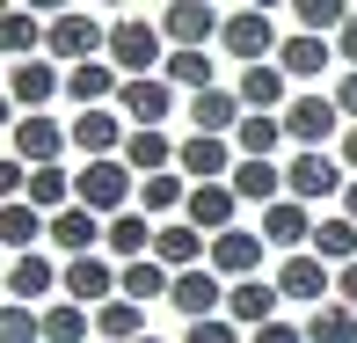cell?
<instances>
[{
    "instance_id": "1",
    "label": "cell",
    "mask_w": 357,
    "mask_h": 343,
    "mask_svg": "<svg viewBox=\"0 0 357 343\" xmlns=\"http://www.w3.org/2000/svg\"><path fill=\"white\" fill-rule=\"evenodd\" d=\"M102 59H109L124 80H146V73L168 66V37H160L153 15H117V22H109V52H102Z\"/></svg>"
},
{
    "instance_id": "2",
    "label": "cell",
    "mask_w": 357,
    "mask_h": 343,
    "mask_svg": "<svg viewBox=\"0 0 357 343\" xmlns=\"http://www.w3.org/2000/svg\"><path fill=\"white\" fill-rule=\"evenodd\" d=\"M73 205H88L95 219H124V212L139 205V175L124 168V161H80V175H73Z\"/></svg>"
},
{
    "instance_id": "3",
    "label": "cell",
    "mask_w": 357,
    "mask_h": 343,
    "mask_svg": "<svg viewBox=\"0 0 357 343\" xmlns=\"http://www.w3.org/2000/svg\"><path fill=\"white\" fill-rule=\"evenodd\" d=\"M102 52H109V22H95V15L66 8V15H52V22H44V59H52L59 73L88 66V59H102Z\"/></svg>"
},
{
    "instance_id": "4",
    "label": "cell",
    "mask_w": 357,
    "mask_h": 343,
    "mask_svg": "<svg viewBox=\"0 0 357 343\" xmlns=\"http://www.w3.org/2000/svg\"><path fill=\"white\" fill-rule=\"evenodd\" d=\"M284 139H291V154H328V139H343V110H335V95L299 88L284 103Z\"/></svg>"
},
{
    "instance_id": "5",
    "label": "cell",
    "mask_w": 357,
    "mask_h": 343,
    "mask_svg": "<svg viewBox=\"0 0 357 343\" xmlns=\"http://www.w3.org/2000/svg\"><path fill=\"white\" fill-rule=\"evenodd\" d=\"M219 44H226V59H241V66H270L278 59V22H270V8H234L219 22Z\"/></svg>"
},
{
    "instance_id": "6",
    "label": "cell",
    "mask_w": 357,
    "mask_h": 343,
    "mask_svg": "<svg viewBox=\"0 0 357 343\" xmlns=\"http://www.w3.org/2000/svg\"><path fill=\"white\" fill-rule=\"evenodd\" d=\"M270 285H278V300H284V307H328V300H335V270L321 263L314 249L284 256V263H278V277H270Z\"/></svg>"
},
{
    "instance_id": "7",
    "label": "cell",
    "mask_w": 357,
    "mask_h": 343,
    "mask_svg": "<svg viewBox=\"0 0 357 343\" xmlns=\"http://www.w3.org/2000/svg\"><path fill=\"white\" fill-rule=\"evenodd\" d=\"M343 183H350V168L335 154H291L284 161V198H299L306 212H314L321 198H343Z\"/></svg>"
},
{
    "instance_id": "8",
    "label": "cell",
    "mask_w": 357,
    "mask_h": 343,
    "mask_svg": "<svg viewBox=\"0 0 357 343\" xmlns=\"http://www.w3.org/2000/svg\"><path fill=\"white\" fill-rule=\"evenodd\" d=\"M66 139H73V154H80V161H124V139H132V124H124L117 110H73Z\"/></svg>"
},
{
    "instance_id": "9",
    "label": "cell",
    "mask_w": 357,
    "mask_h": 343,
    "mask_svg": "<svg viewBox=\"0 0 357 343\" xmlns=\"http://www.w3.org/2000/svg\"><path fill=\"white\" fill-rule=\"evenodd\" d=\"M117 117L132 124V132H160V124L175 117V88L160 73H146V80H124L117 88Z\"/></svg>"
},
{
    "instance_id": "10",
    "label": "cell",
    "mask_w": 357,
    "mask_h": 343,
    "mask_svg": "<svg viewBox=\"0 0 357 343\" xmlns=\"http://www.w3.org/2000/svg\"><path fill=\"white\" fill-rule=\"evenodd\" d=\"M59 292H66L73 307H109L117 300V263L109 256H66V270H59Z\"/></svg>"
},
{
    "instance_id": "11",
    "label": "cell",
    "mask_w": 357,
    "mask_h": 343,
    "mask_svg": "<svg viewBox=\"0 0 357 343\" xmlns=\"http://www.w3.org/2000/svg\"><path fill=\"white\" fill-rule=\"evenodd\" d=\"M153 22H160V37H168V52H204V44L219 37L226 15H219V8H204V0H175V8H160Z\"/></svg>"
},
{
    "instance_id": "12",
    "label": "cell",
    "mask_w": 357,
    "mask_h": 343,
    "mask_svg": "<svg viewBox=\"0 0 357 343\" xmlns=\"http://www.w3.org/2000/svg\"><path fill=\"white\" fill-rule=\"evenodd\" d=\"M15 161H22V168H59V154H66V124L52 117V110H37V117H15Z\"/></svg>"
},
{
    "instance_id": "13",
    "label": "cell",
    "mask_w": 357,
    "mask_h": 343,
    "mask_svg": "<svg viewBox=\"0 0 357 343\" xmlns=\"http://www.w3.org/2000/svg\"><path fill=\"white\" fill-rule=\"evenodd\" d=\"M234 139H204V132H190L183 146H175V175H183L190 190L197 183H226V175H234Z\"/></svg>"
},
{
    "instance_id": "14",
    "label": "cell",
    "mask_w": 357,
    "mask_h": 343,
    "mask_svg": "<svg viewBox=\"0 0 357 343\" xmlns=\"http://www.w3.org/2000/svg\"><path fill=\"white\" fill-rule=\"evenodd\" d=\"M263 234H248V226H226V234H212V249H204V270H219L226 285H241V277L263 270Z\"/></svg>"
},
{
    "instance_id": "15",
    "label": "cell",
    "mask_w": 357,
    "mask_h": 343,
    "mask_svg": "<svg viewBox=\"0 0 357 343\" xmlns=\"http://www.w3.org/2000/svg\"><path fill=\"white\" fill-rule=\"evenodd\" d=\"M52 95H66V73H59L52 59H22V66H8V103L22 110V117H37Z\"/></svg>"
},
{
    "instance_id": "16",
    "label": "cell",
    "mask_w": 357,
    "mask_h": 343,
    "mask_svg": "<svg viewBox=\"0 0 357 343\" xmlns=\"http://www.w3.org/2000/svg\"><path fill=\"white\" fill-rule=\"evenodd\" d=\"M234 95H241V110H248V117H284V103H291L299 88H291V80L278 73V59H270V66H241Z\"/></svg>"
},
{
    "instance_id": "17",
    "label": "cell",
    "mask_w": 357,
    "mask_h": 343,
    "mask_svg": "<svg viewBox=\"0 0 357 343\" xmlns=\"http://www.w3.org/2000/svg\"><path fill=\"white\" fill-rule=\"evenodd\" d=\"M168 307H175V314H190V321L226 314V277H219V270H183V277L168 285Z\"/></svg>"
},
{
    "instance_id": "18",
    "label": "cell",
    "mask_w": 357,
    "mask_h": 343,
    "mask_svg": "<svg viewBox=\"0 0 357 343\" xmlns=\"http://www.w3.org/2000/svg\"><path fill=\"white\" fill-rule=\"evenodd\" d=\"M278 285H263V277H241V285H226V321H234V329H270V321H278Z\"/></svg>"
},
{
    "instance_id": "19",
    "label": "cell",
    "mask_w": 357,
    "mask_h": 343,
    "mask_svg": "<svg viewBox=\"0 0 357 343\" xmlns=\"http://www.w3.org/2000/svg\"><path fill=\"white\" fill-rule=\"evenodd\" d=\"M204 249H212V241H204L190 219L153 226V263H160V270H175V277H183V270H204Z\"/></svg>"
},
{
    "instance_id": "20",
    "label": "cell",
    "mask_w": 357,
    "mask_h": 343,
    "mask_svg": "<svg viewBox=\"0 0 357 343\" xmlns=\"http://www.w3.org/2000/svg\"><path fill=\"white\" fill-rule=\"evenodd\" d=\"M335 66V44L328 37H299V29H291V37L278 44V73L291 80V88H306V80H321Z\"/></svg>"
},
{
    "instance_id": "21",
    "label": "cell",
    "mask_w": 357,
    "mask_h": 343,
    "mask_svg": "<svg viewBox=\"0 0 357 343\" xmlns=\"http://www.w3.org/2000/svg\"><path fill=\"white\" fill-rule=\"evenodd\" d=\"M183 219L212 241V234H226V226H241V198H234L226 183H197V190H190V205H183Z\"/></svg>"
},
{
    "instance_id": "22",
    "label": "cell",
    "mask_w": 357,
    "mask_h": 343,
    "mask_svg": "<svg viewBox=\"0 0 357 343\" xmlns=\"http://www.w3.org/2000/svg\"><path fill=\"white\" fill-rule=\"evenodd\" d=\"M241 95L234 88H204V95H190V132H204V139H234L241 132Z\"/></svg>"
},
{
    "instance_id": "23",
    "label": "cell",
    "mask_w": 357,
    "mask_h": 343,
    "mask_svg": "<svg viewBox=\"0 0 357 343\" xmlns=\"http://www.w3.org/2000/svg\"><path fill=\"white\" fill-rule=\"evenodd\" d=\"M255 234H263L270 249H284V256H299L306 241H314V212H306L299 198H278V205L263 212V226H255Z\"/></svg>"
},
{
    "instance_id": "24",
    "label": "cell",
    "mask_w": 357,
    "mask_h": 343,
    "mask_svg": "<svg viewBox=\"0 0 357 343\" xmlns=\"http://www.w3.org/2000/svg\"><path fill=\"white\" fill-rule=\"evenodd\" d=\"M52 292H59V263L44 249H29V256L8 263V300L15 307H37V300H52Z\"/></svg>"
},
{
    "instance_id": "25",
    "label": "cell",
    "mask_w": 357,
    "mask_h": 343,
    "mask_svg": "<svg viewBox=\"0 0 357 343\" xmlns=\"http://www.w3.org/2000/svg\"><path fill=\"white\" fill-rule=\"evenodd\" d=\"M117 88H124V73L109 66V59H88V66L66 73V103H73V110H109V103H117Z\"/></svg>"
},
{
    "instance_id": "26",
    "label": "cell",
    "mask_w": 357,
    "mask_h": 343,
    "mask_svg": "<svg viewBox=\"0 0 357 343\" xmlns=\"http://www.w3.org/2000/svg\"><path fill=\"white\" fill-rule=\"evenodd\" d=\"M226 190H234L241 205H278L284 198V161H234V175H226Z\"/></svg>"
},
{
    "instance_id": "27",
    "label": "cell",
    "mask_w": 357,
    "mask_h": 343,
    "mask_svg": "<svg viewBox=\"0 0 357 343\" xmlns=\"http://www.w3.org/2000/svg\"><path fill=\"white\" fill-rule=\"evenodd\" d=\"M102 226L109 219H95L88 205H66V212H52V249H73V256H102Z\"/></svg>"
},
{
    "instance_id": "28",
    "label": "cell",
    "mask_w": 357,
    "mask_h": 343,
    "mask_svg": "<svg viewBox=\"0 0 357 343\" xmlns=\"http://www.w3.org/2000/svg\"><path fill=\"white\" fill-rule=\"evenodd\" d=\"M0 59H44V15L37 8H0Z\"/></svg>"
},
{
    "instance_id": "29",
    "label": "cell",
    "mask_w": 357,
    "mask_h": 343,
    "mask_svg": "<svg viewBox=\"0 0 357 343\" xmlns=\"http://www.w3.org/2000/svg\"><path fill=\"white\" fill-rule=\"evenodd\" d=\"M102 249H109V263H139V256H153V219L146 212H124V219H109L102 226Z\"/></svg>"
},
{
    "instance_id": "30",
    "label": "cell",
    "mask_w": 357,
    "mask_h": 343,
    "mask_svg": "<svg viewBox=\"0 0 357 343\" xmlns=\"http://www.w3.org/2000/svg\"><path fill=\"white\" fill-rule=\"evenodd\" d=\"M183 205H190V183H183V175L168 168V175H146V183H139V205H132V212H146L153 226H168L175 212H183Z\"/></svg>"
},
{
    "instance_id": "31",
    "label": "cell",
    "mask_w": 357,
    "mask_h": 343,
    "mask_svg": "<svg viewBox=\"0 0 357 343\" xmlns=\"http://www.w3.org/2000/svg\"><path fill=\"white\" fill-rule=\"evenodd\" d=\"M168 285H175V270H160L153 256H139V263H124V270H117V300H132V307L168 300Z\"/></svg>"
},
{
    "instance_id": "32",
    "label": "cell",
    "mask_w": 357,
    "mask_h": 343,
    "mask_svg": "<svg viewBox=\"0 0 357 343\" xmlns=\"http://www.w3.org/2000/svg\"><path fill=\"white\" fill-rule=\"evenodd\" d=\"M306 249H314L328 270H343V263H357V226L343 212H328V219H314V241H306Z\"/></svg>"
},
{
    "instance_id": "33",
    "label": "cell",
    "mask_w": 357,
    "mask_h": 343,
    "mask_svg": "<svg viewBox=\"0 0 357 343\" xmlns=\"http://www.w3.org/2000/svg\"><path fill=\"white\" fill-rule=\"evenodd\" d=\"M124 168H132L139 183H146V175H168L175 168V139L168 132H132V139H124Z\"/></svg>"
},
{
    "instance_id": "34",
    "label": "cell",
    "mask_w": 357,
    "mask_h": 343,
    "mask_svg": "<svg viewBox=\"0 0 357 343\" xmlns=\"http://www.w3.org/2000/svg\"><path fill=\"white\" fill-rule=\"evenodd\" d=\"M52 234V219H44L37 205H0V249H15V256H29L37 241Z\"/></svg>"
},
{
    "instance_id": "35",
    "label": "cell",
    "mask_w": 357,
    "mask_h": 343,
    "mask_svg": "<svg viewBox=\"0 0 357 343\" xmlns=\"http://www.w3.org/2000/svg\"><path fill=\"white\" fill-rule=\"evenodd\" d=\"M284 15L299 22V37H328V44H335L357 8H350V0H299V8H284Z\"/></svg>"
},
{
    "instance_id": "36",
    "label": "cell",
    "mask_w": 357,
    "mask_h": 343,
    "mask_svg": "<svg viewBox=\"0 0 357 343\" xmlns=\"http://www.w3.org/2000/svg\"><path fill=\"white\" fill-rule=\"evenodd\" d=\"M139 336H146V307H132V300L95 307V343H139Z\"/></svg>"
},
{
    "instance_id": "37",
    "label": "cell",
    "mask_w": 357,
    "mask_h": 343,
    "mask_svg": "<svg viewBox=\"0 0 357 343\" xmlns=\"http://www.w3.org/2000/svg\"><path fill=\"white\" fill-rule=\"evenodd\" d=\"M278 146H284V117H241V132H234L241 161H278Z\"/></svg>"
},
{
    "instance_id": "38",
    "label": "cell",
    "mask_w": 357,
    "mask_h": 343,
    "mask_svg": "<svg viewBox=\"0 0 357 343\" xmlns=\"http://www.w3.org/2000/svg\"><path fill=\"white\" fill-rule=\"evenodd\" d=\"M22 205H37L44 219H52V212H66V205H73V175H66V168H29Z\"/></svg>"
},
{
    "instance_id": "39",
    "label": "cell",
    "mask_w": 357,
    "mask_h": 343,
    "mask_svg": "<svg viewBox=\"0 0 357 343\" xmlns=\"http://www.w3.org/2000/svg\"><path fill=\"white\" fill-rule=\"evenodd\" d=\"M160 80H168V88H190V95L219 88V73H212V52H168V66H160Z\"/></svg>"
},
{
    "instance_id": "40",
    "label": "cell",
    "mask_w": 357,
    "mask_h": 343,
    "mask_svg": "<svg viewBox=\"0 0 357 343\" xmlns=\"http://www.w3.org/2000/svg\"><path fill=\"white\" fill-rule=\"evenodd\" d=\"M44 343H95V314H88V307H73V300L44 307Z\"/></svg>"
},
{
    "instance_id": "41",
    "label": "cell",
    "mask_w": 357,
    "mask_h": 343,
    "mask_svg": "<svg viewBox=\"0 0 357 343\" xmlns=\"http://www.w3.org/2000/svg\"><path fill=\"white\" fill-rule=\"evenodd\" d=\"M306 343H357V314H350L343 300L314 307V314H306Z\"/></svg>"
},
{
    "instance_id": "42",
    "label": "cell",
    "mask_w": 357,
    "mask_h": 343,
    "mask_svg": "<svg viewBox=\"0 0 357 343\" xmlns=\"http://www.w3.org/2000/svg\"><path fill=\"white\" fill-rule=\"evenodd\" d=\"M0 343H44V314L37 307H0Z\"/></svg>"
},
{
    "instance_id": "43",
    "label": "cell",
    "mask_w": 357,
    "mask_h": 343,
    "mask_svg": "<svg viewBox=\"0 0 357 343\" xmlns=\"http://www.w3.org/2000/svg\"><path fill=\"white\" fill-rule=\"evenodd\" d=\"M183 343H241V329H234L226 314H212V321H190V329H183Z\"/></svg>"
},
{
    "instance_id": "44",
    "label": "cell",
    "mask_w": 357,
    "mask_h": 343,
    "mask_svg": "<svg viewBox=\"0 0 357 343\" xmlns=\"http://www.w3.org/2000/svg\"><path fill=\"white\" fill-rule=\"evenodd\" d=\"M22 190H29V168L15 154H0V205H22Z\"/></svg>"
},
{
    "instance_id": "45",
    "label": "cell",
    "mask_w": 357,
    "mask_h": 343,
    "mask_svg": "<svg viewBox=\"0 0 357 343\" xmlns=\"http://www.w3.org/2000/svg\"><path fill=\"white\" fill-rule=\"evenodd\" d=\"M248 343H306V329H291V321L278 314V321H270V329H255Z\"/></svg>"
},
{
    "instance_id": "46",
    "label": "cell",
    "mask_w": 357,
    "mask_h": 343,
    "mask_svg": "<svg viewBox=\"0 0 357 343\" xmlns=\"http://www.w3.org/2000/svg\"><path fill=\"white\" fill-rule=\"evenodd\" d=\"M335 110L357 124V73H335Z\"/></svg>"
},
{
    "instance_id": "47",
    "label": "cell",
    "mask_w": 357,
    "mask_h": 343,
    "mask_svg": "<svg viewBox=\"0 0 357 343\" xmlns=\"http://www.w3.org/2000/svg\"><path fill=\"white\" fill-rule=\"evenodd\" d=\"M335 300H343L350 314H357V263H343V270H335Z\"/></svg>"
},
{
    "instance_id": "48",
    "label": "cell",
    "mask_w": 357,
    "mask_h": 343,
    "mask_svg": "<svg viewBox=\"0 0 357 343\" xmlns=\"http://www.w3.org/2000/svg\"><path fill=\"white\" fill-rule=\"evenodd\" d=\"M335 59H343V66L357 73V15H350V22H343V37H335Z\"/></svg>"
},
{
    "instance_id": "49",
    "label": "cell",
    "mask_w": 357,
    "mask_h": 343,
    "mask_svg": "<svg viewBox=\"0 0 357 343\" xmlns=\"http://www.w3.org/2000/svg\"><path fill=\"white\" fill-rule=\"evenodd\" d=\"M335 161H343V168L357 175V124H350V132H343V139H335Z\"/></svg>"
},
{
    "instance_id": "50",
    "label": "cell",
    "mask_w": 357,
    "mask_h": 343,
    "mask_svg": "<svg viewBox=\"0 0 357 343\" xmlns=\"http://www.w3.org/2000/svg\"><path fill=\"white\" fill-rule=\"evenodd\" d=\"M335 205H343V219L357 226V175H350V183H343V198H335Z\"/></svg>"
},
{
    "instance_id": "51",
    "label": "cell",
    "mask_w": 357,
    "mask_h": 343,
    "mask_svg": "<svg viewBox=\"0 0 357 343\" xmlns=\"http://www.w3.org/2000/svg\"><path fill=\"white\" fill-rule=\"evenodd\" d=\"M15 117H22V110L8 103V88H0V132H15Z\"/></svg>"
},
{
    "instance_id": "52",
    "label": "cell",
    "mask_w": 357,
    "mask_h": 343,
    "mask_svg": "<svg viewBox=\"0 0 357 343\" xmlns=\"http://www.w3.org/2000/svg\"><path fill=\"white\" fill-rule=\"evenodd\" d=\"M0 277H8V256H0Z\"/></svg>"
},
{
    "instance_id": "53",
    "label": "cell",
    "mask_w": 357,
    "mask_h": 343,
    "mask_svg": "<svg viewBox=\"0 0 357 343\" xmlns=\"http://www.w3.org/2000/svg\"><path fill=\"white\" fill-rule=\"evenodd\" d=\"M139 343H160V336H139Z\"/></svg>"
},
{
    "instance_id": "54",
    "label": "cell",
    "mask_w": 357,
    "mask_h": 343,
    "mask_svg": "<svg viewBox=\"0 0 357 343\" xmlns=\"http://www.w3.org/2000/svg\"><path fill=\"white\" fill-rule=\"evenodd\" d=\"M0 80H8V66H0Z\"/></svg>"
}]
</instances>
